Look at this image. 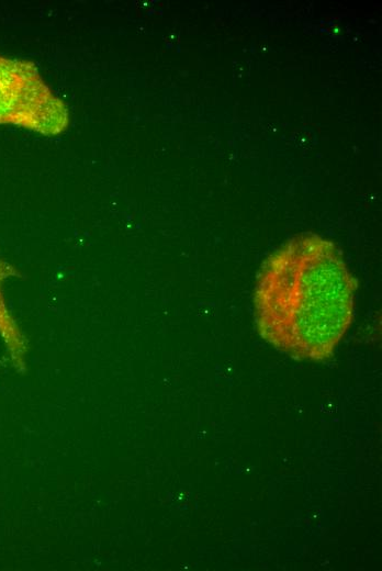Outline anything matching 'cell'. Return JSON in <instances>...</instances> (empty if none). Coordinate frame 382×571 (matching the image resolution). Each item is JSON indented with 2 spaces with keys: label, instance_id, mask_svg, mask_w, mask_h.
Listing matches in <instances>:
<instances>
[{
  "label": "cell",
  "instance_id": "obj_2",
  "mask_svg": "<svg viewBox=\"0 0 382 571\" xmlns=\"http://www.w3.org/2000/svg\"><path fill=\"white\" fill-rule=\"evenodd\" d=\"M68 121L66 104L34 63L0 55V124L55 136L66 130Z\"/></svg>",
  "mask_w": 382,
  "mask_h": 571
},
{
  "label": "cell",
  "instance_id": "obj_1",
  "mask_svg": "<svg viewBox=\"0 0 382 571\" xmlns=\"http://www.w3.org/2000/svg\"><path fill=\"white\" fill-rule=\"evenodd\" d=\"M357 280L336 245L305 233L263 262L255 293L258 334L299 360L333 356L351 324Z\"/></svg>",
  "mask_w": 382,
  "mask_h": 571
},
{
  "label": "cell",
  "instance_id": "obj_3",
  "mask_svg": "<svg viewBox=\"0 0 382 571\" xmlns=\"http://www.w3.org/2000/svg\"><path fill=\"white\" fill-rule=\"evenodd\" d=\"M20 276V271L13 265L0 257V339L13 368L19 372H24L29 343L8 305L3 289L8 280Z\"/></svg>",
  "mask_w": 382,
  "mask_h": 571
}]
</instances>
